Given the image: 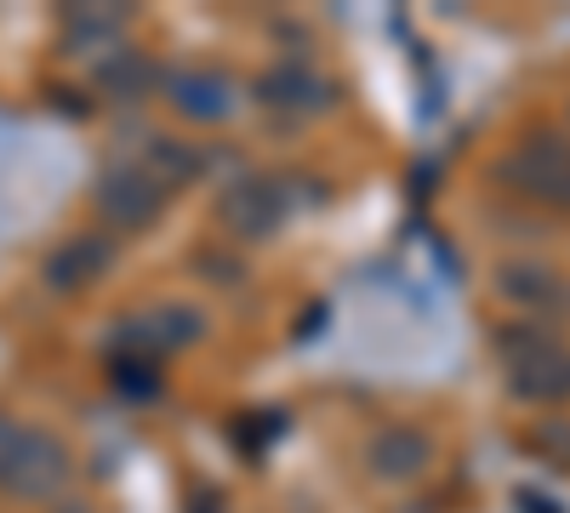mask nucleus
<instances>
[{"label":"nucleus","mask_w":570,"mask_h":513,"mask_svg":"<svg viewBox=\"0 0 570 513\" xmlns=\"http://www.w3.org/2000/svg\"><path fill=\"white\" fill-rule=\"evenodd\" d=\"M365 456H371L376 480H416L428 462H434V440H428L422 428H383Z\"/></svg>","instance_id":"423d86ee"},{"label":"nucleus","mask_w":570,"mask_h":513,"mask_svg":"<svg viewBox=\"0 0 570 513\" xmlns=\"http://www.w3.org/2000/svg\"><path fill=\"white\" fill-rule=\"evenodd\" d=\"M171 109L188 120H223L234 115V86L217 69H183L171 75Z\"/></svg>","instance_id":"0eeeda50"},{"label":"nucleus","mask_w":570,"mask_h":513,"mask_svg":"<svg viewBox=\"0 0 570 513\" xmlns=\"http://www.w3.org/2000/svg\"><path fill=\"white\" fill-rule=\"evenodd\" d=\"M63 480H69V456H63V445L23 428L18 445H12V456H7V468H0V485H7L12 496H52Z\"/></svg>","instance_id":"39448f33"},{"label":"nucleus","mask_w":570,"mask_h":513,"mask_svg":"<svg viewBox=\"0 0 570 513\" xmlns=\"http://www.w3.org/2000/svg\"><path fill=\"white\" fill-rule=\"evenodd\" d=\"M325 80H314L308 69H279V75H268V103H297L303 115H314L320 103H325Z\"/></svg>","instance_id":"9d476101"},{"label":"nucleus","mask_w":570,"mask_h":513,"mask_svg":"<svg viewBox=\"0 0 570 513\" xmlns=\"http://www.w3.org/2000/svg\"><path fill=\"white\" fill-rule=\"evenodd\" d=\"M497 297L525 308V319L564 325L570 319V274H559L537 257H508V263H497Z\"/></svg>","instance_id":"7ed1b4c3"},{"label":"nucleus","mask_w":570,"mask_h":513,"mask_svg":"<svg viewBox=\"0 0 570 513\" xmlns=\"http://www.w3.org/2000/svg\"><path fill=\"white\" fill-rule=\"evenodd\" d=\"M497 182L519 200L570 217V137L564 131H525L497 160Z\"/></svg>","instance_id":"f03ea898"},{"label":"nucleus","mask_w":570,"mask_h":513,"mask_svg":"<svg viewBox=\"0 0 570 513\" xmlns=\"http://www.w3.org/2000/svg\"><path fill=\"white\" fill-rule=\"evenodd\" d=\"M109 257H115V246H109V240H69L52 263H46V279H52L58 292H75L80 279L104 274V268H109Z\"/></svg>","instance_id":"1a4fd4ad"},{"label":"nucleus","mask_w":570,"mask_h":513,"mask_svg":"<svg viewBox=\"0 0 570 513\" xmlns=\"http://www.w3.org/2000/svg\"><path fill=\"white\" fill-rule=\"evenodd\" d=\"M18 434H23V428H12V423H7V416H0V468H7V456H12V445H18Z\"/></svg>","instance_id":"f8f14e48"},{"label":"nucleus","mask_w":570,"mask_h":513,"mask_svg":"<svg viewBox=\"0 0 570 513\" xmlns=\"http://www.w3.org/2000/svg\"><path fill=\"white\" fill-rule=\"evenodd\" d=\"M223 223H228L240 240H263L268 228L279 223V195H274V182H263V177L240 182V189L223 200Z\"/></svg>","instance_id":"6e6552de"},{"label":"nucleus","mask_w":570,"mask_h":513,"mask_svg":"<svg viewBox=\"0 0 570 513\" xmlns=\"http://www.w3.org/2000/svg\"><path fill=\"white\" fill-rule=\"evenodd\" d=\"M166 206V182L149 166H115L98 182V217L109 228H149Z\"/></svg>","instance_id":"20e7f679"},{"label":"nucleus","mask_w":570,"mask_h":513,"mask_svg":"<svg viewBox=\"0 0 570 513\" xmlns=\"http://www.w3.org/2000/svg\"><path fill=\"white\" fill-rule=\"evenodd\" d=\"M497 359L508 371V394L525 405H570V343L559 325L513 319L497 332Z\"/></svg>","instance_id":"f257e3e1"},{"label":"nucleus","mask_w":570,"mask_h":513,"mask_svg":"<svg viewBox=\"0 0 570 513\" xmlns=\"http://www.w3.org/2000/svg\"><path fill=\"white\" fill-rule=\"evenodd\" d=\"M531 440H537V445L559 462V468H570V423H564V416H548V423H542Z\"/></svg>","instance_id":"9b49d317"}]
</instances>
